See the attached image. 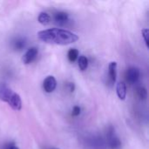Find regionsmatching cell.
<instances>
[{"label": "cell", "instance_id": "6da1fadb", "mask_svg": "<svg viewBox=\"0 0 149 149\" xmlns=\"http://www.w3.org/2000/svg\"><path fill=\"white\" fill-rule=\"evenodd\" d=\"M38 38L44 43L57 45H67L78 41L79 37L75 33L59 28L43 30L38 32Z\"/></svg>", "mask_w": 149, "mask_h": 149}, {"label": "cell", "instance_id": "7a4b0ae2", "mask_svg": "<svg viewBox=\"0 0 149 149\" xmlns=\"http://www.w3.org/2000/svg\"><path fill=\"white\" fill-rule=\"evenodd\" d=\"M0 100L6 102L14 111H20L22 108V100L19 94L12 91L4 83H0Z\"/></svg>", "mask_w": 149, "mask_h": 149}, {"label": "cell", "instance_id": "3957f363", "mask_svg": "<svg viewBox=\"0 0 149 149\" xmlns=\"http://www.w3.org/2000/svg\"><path fill=\"white\" fill-rule=\"evenodd\" d=\"M140 75H141V72L139 68L135 66L129 67L127 71V75H126L127 80L131 84H134L139 80Z\"/></svg>", "mask_w": 149, "mask_h": 149}, {"label": "cell", "instance_id": "277c9868", "mask_svg": "<svg viewBox=\"0 0 149 149\" xmlns=\"http://www.w3.org/2000/svg\"><path fill=\"white\" fill-rule=\"evenodd\" d=\"M38 50L37 47H31V48H29L25 52V53L24 54V56L22 58L23 63L25 64V65L31 64L36 58V57L38 56Z\"/></svg>", "mask_w": 149, "mask_h": 149}, {"label": "cell", "instance_id": "5b68a950", "mask_svg": "<svg viewBox=\"0 0 149 149\" xmlns=\"http://www.w3.org/2000/svg\"><path fill=\"white\" fill-rule=\"evenodd\" d=\"M107 135H108L107 137H108V142H109L110 148L112 149H120L121 142H120V139L117 137V135L115 134V132L113 127L110 128Z\"/></svg>", "mask_w": 149, "mask_h": 149}, {"label": "cell", "instance_id": "8992f818", "mask_svg": "<svg viewBox=\"0 0 149 149\" xmlns=\"http://www.w3.org/2000/svg\"><path fill=\"white\" fill-rule=\"evenodd\" d=\"M57 86V80L53 76H48L45 79L43 82V88L45 93H52Z\"/></svg>", "mask_w": 149, "mask_h": 149}, {"label": "cell", "instance_id": "52a82bcc", "mask_svg": "<svg viewBox=\"0 0 149 149\" xmlns=\"http://www.w3.org/2000/svg\"><path fill=\"white\" fill-rule=\"evenodd\" d=\"M117 63L113 61L108 65V77L111 84H114L117 79Z\"/></svg>", "mask_w": 149, "mask_h": 149}, {"label": "cell", "instance_id": "ba28073f", "mask_svg": "<svg viewBox=\"0 0 149 149\" xmlns=\"http://www.w3.org/2000/svg\"><path fill=\"white\" fill-rule=\"evenodd\" d=\"M69 20L68 14L64 11H58L54 14V21L58 25H65Z\"/></svg>", "mask_w": 149, "mask_h": 149}, {"label": "cell", "instance_id": "9c48e42d", "mask_svg": "<svg viewBox=\"0 0 149 149\" xmlns=\"http://www.w3.org/2000/svg\"><path fill=\"white\" fill-rule=\"evenodd\" d=\"M116 93L120 100H125L127 97V86L124 82H119L116 86Z\"/></svg>", "mask_w": 149, "mask_h": 149}, {"label": "cell", "instance_id": "30bf717a", "mask_svg": "<svg viewBox=\"0 0 149 149\" xmlns=\"http://www.w3.org/2000/svg\"><path fill=\"white\" fill-rule=\"evenodd\" d=\"M38 22L43 24V25H47L49 24L50 21H51V17L49 16V14L47 12H40L38 17Z\"/></svg>", "mask_w": 149, "mask_h": 149}, {"label": "cell", "instance_id": "8fae6325", "mask_svg": "<svg viewBox=\"0 0 149 149\" xmlns=\"http://www.w3.org/2000/svg\"><path fill=\"white\" fill-rule=\"evenodd\" d=\"M88 58L86 56H80L78 59V65L81 71H86L88 67Z\"/></svg>", "mask_w": 149, "mask_h": 149}, {"label": "cell", "instance_id": "7c38bea8", "mask_svg": "<svg viewBox=\"0 0 149 149\" xmlns=\"http://www.w3.org/2000/svg\"><path fill=\"white\" fill-rule=\"evenodd\" d=\"M67 57H68V59L70 62H74L79 57V51L74 48L70 49L67 53Z\"/></svg>", "mask_w": 149, "mask_h": 149}, {"label": "cell", "instance_id": "4fadbf2b", "mask_svg": "<svg viewBox=\"0 0 149 149\" xmlns=\"http://www.w3.org/2000/svg\"><path fill=\"white\" fill-rule=\"evenodd\" d=\"M137 94H138L139 98L141 100H146L148 97V92H147L146 88H144V87H139L137 89Z\"/></svg>", "mask_w": 149, "mask_h": 149}, {"label": "cell", "instance_id": "5bb4252c", "mask_svg": "<svg viewBox=\"0 0 149 149\" xmlns=\"http://www.w3.org/2000/svg\"><path fill=\"white\" fill-rule=\"evenodd\" d=\"M141 34H142V37L144 38V41H145V44H146V46L148 48L149 44H148V35H149V30L148 29H143L141 31Z\"/></svg>", "mask_w": 149, "mask_h": 149}, {"label": "cell", "instance_id": "9a60e30c", "mask_svg": "<svg viewBox=\"0 0 149 149\" xmlns=\"http://www.w3.org/2000/svg\"><path fill=\"white\" fill-rule=\"evenodd\" d=\"M14 46L16 49L17 50H21L23 47H24V41L23 39H17L15 43H14Z\"/></svg>", "mask_w": 149, "mask_h": 149}, {"label": "cell", "instance_id": "2e32d148", "mask_svg": "<svg viewBox=\"0 0 149 149\" xmlns=\"http://www.w3.org/2000/svg\"><path fill=\"white\" fill-rule=\"evenodd\" d=\"M80 112H81V109L78 106H75L72 109V115L73 116H79L80 114Z\"/></svg>", "mask_w": 149, "mask_h": 149}, {"label": "cell", "instance_id": "e0dca14e", "mask_svg": "<svg viewBox=\"0 0 149 149\" xmlns=\"http://www.w3.org/2000/svg\"><path fill=\"white\" fill-rule=\"evenodd\" d=\"M5 149H19L16 145H14L13 143H10L8 144V146L5 148Z\"/></svg>", "mask_w": 149, "mask_h": 149}, {"label": "cell", "instance_id": "ac0fdd59", "mask_svg": "<svg viewBox=\"0 0 149 149\" xmlns=\"http://www.w3.org/2000/svg\"><path fill=\"white\" fill-rule=\"evenodd\" d=\"M52 149H58V148H52Z\"/></svg>", "mask_w": 149, "mask_h": 149}]
</instances>
